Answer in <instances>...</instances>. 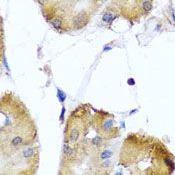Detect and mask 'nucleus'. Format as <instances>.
Returning a JSON list of instances; mask_svg holds the SVG:
<instances>
[{
	"instance_id": "nucleus-1",
	"label": "nucleus",
	"mask_w": 175,
	"mask_h": 175,
	"mask_svg": "<svg viewBox=\"0 0 175 175\" xmlns=\"http://www.w3.org/2000/svg\"><path fill=\"white\" fill-rule=\"evenodd\" d=\"M174 160V155L162 141L138 133L125 138L119 153V165L130 174H171L175 169Z\"/></svg>"
},
{
	"instance_id": "nucleus-2",
	"label": "nucleus",
	"mask_w": 175,
	"mask_h": 175,
	"mask_svg": "<svg viewBox=\"0 0 175 175\" xmlns=\"http://www.w3.org/2000/svg\"><path fill=\"white\" fill-rule=\"evenodd\" d=\"M38 142V130L25 103L13 92L0 98V159Z\"/></svg>"
},
{
	"instance_id": "nucleus-3",
	"label": "nucleus",
	"mask_w": 175,
	"mask_h": 175,
	"mask_svg": "<svg viewBox=\"0 0 175 175\" xmlns=\"http://www.w3.org/2000/svg\"><path fill=\"white\" fill-rule=\"evenodd\" d=\"M40 150L36 144L24 147L8 157L0 159L1 175H32L39 167Z\"/></svg>"
},
{
	"instance_id": "nucleus-4",
	"label": "nucleus",
	"mask_w": 175,
	"mask_h": 175,
	"mask_svg": "<svg viewBox=\"0 0 175 175\" xmlns=\"http://www.w3.org/2000/svg\"><path fill=\"white\" fill-rule=\"evenodd\" d=\"M92 126L91 106L89 104H81L70 113L64 128V142L70 146L81 143Z\"/></svg>"
},
{
	"instance_id": "nucleus-5",
	"label": "nucleus",
	"mask_w": 175,
	"mask_h": 175,
	"mask_svg": "<svg viewBox=\"0 0 175 175\" xmlns=\"http://www.w3.org/2000/svg\"><path fill=\"white\" fill-rule=\"evenodd\" d=\"M92 126L99 135L105 140H111L120 135V130L117 126L114 115L111 113L97 110L92 117Z\"/></svg>"
},
{
	"instance_id": "nucleus-6",
	"label": "nucleus",
	"mask_w": 175,
	"mask_h": 175,
	"mask_svg": "<svg viewBox=\"0 0 175 175\" xmlns=\"http://www.w3.org/2000/svg\"><path fill=\"white\" fill-rule=\"evenodd\" d=\"M88 19L89 16L87 12L81 11L72 18V25L75 27V29H81L88 23Z\"/></svg>"
},
{
	"instance_id": "nucleus-7",
	"label": "nucleus",
	"mask_w": 175,
	"mask_h": 175,
	"mask_svg": "<svg viewBox=\"0 0 175 175\" xmlns=\"http://www.w3.org/2000/svg\"><path fill=\"white\" fill-rule=\"evenodd\" d=\"M116 16L114 14H113V12L111 11H106L103 13V17H102V21L105 23H108V24H111L113 22V20H114V18Z\"/></svg>"
},
{
	"instance_id": "nucleus-8",
	"label": "nucleus",
	"mask_w": 175,
	"mask_h": 175,
	"mask_svg": "<svg viewBox=\"0 0 175 175\" xmlns=\"http://www.w3.org/2000/svg\"><path fill=\"white\" fill-rule=\"evenodd\" d=\"M57 97H58V99L60 100V102H61V103H63L64 101H65L66 94L64 93L63 91H61L60 89H57Z\"/></svg>"
}]
</instances>
